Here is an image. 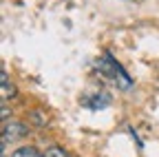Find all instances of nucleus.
<instances>
[{
  "label": "nucleus",
  "mask_w": 159,
  "mask_h": 157,
  "mask_svg": "<svg viewBox=\"0 0 159 157\" xmlns=\"http://www.w3.org/2000/svg\"><path fill=\"white\" fill-rule=\"evenodd\" d=\"M0 93H2V102H9V100H13V97L18 95V89L9 82V77H7V80H0Z\"/></svg>",
  "instance_id": "7ed1b4c3"
},
{
  "label": "nucleus",
  "mask_w": 159,
  "mask_h": 157,
  "mask_svg": "<svg viewBox=\"0 0 159 157\" xmlns=\"http://www.w3.org/2000/svg\"><path fill=\"white\" fill-rule=\"evenodd\" d=\"M11 157H40V150L35 146H20L18 150H13Z\"/></svg>",
  "instance_id": "39448f33"
},
{
  "label": "nucleus",
  "mask_w": 159,
  "mask_h": 157,
  "mask_svg": "<svg viewBox=\"0 0 159 157\" xmlns=\"http://www.w3.org/2000/svg\"><path fill=\"white\" fill-rule=\"evenodd\" d=\"M42 157H69V153H66V148L53 144V146H49V148L44 150V155H42Z\"/></svg>",
  "instance_id": "423d86ee"
},
{
  "label": "nucleus",
  "mask_w": 159,
  "mask_h": 157,
  "mask_svg": "<svg viewBox=\"0 0 159 157\" xmlns=\"http://www.w3.org/2000/svg\"><path fill=\"white\" fill-rule=\"evenodd\" d=\"M9 117H11V111H9V106L2 102V109H0V120H2V122H7Z\"/></svg>",
  "instance_id": "0eeeda50"
},
{
  "label": "nucleus",
  "mask_w": 159,
  "mask_h": 157,
  "mask_svg": "<svg viewBox=\"0 0 159 157\" xmlns=\"http://www.w3.org/2000/svg\"><path fill=\"white\" fill-rule=\"evenodd\" d=\"M104 55L108 58V60H111V64H113V80H115V84H117L119 89H124V91H128V89L133 86V80H130V75H128V73L124 71V67L119 64V62L115 60V58H113V55H111L108 51H106Z\"/></svg>",
  "instance_id": "f03ea898"
},
{
  "label": "nucleus",
  "mask_w": 159,
  "mask_h": 157,
  "mask_svg": "<svg viewBox=\"0 0 159 157\" xmlns=\"http://www.w3.org/2000/svg\"><path fill=\"white\" fill-rule=\"evenodd\" d=\"M29 135V126L25 122H18V120H7L2 122V140L7 142H16V140H22V137Z\"/></svg>",
  "instance_id": "f257e3e1"
},
{
  "label": "nucleus",
  "mask_w": 159,
  "mask_h": 157,
  "mask_svg": "<svg viewBox=\"0 0 159 157\" xmlns=\"http://www.w3.org/2000/svg\"><path fill=\"white\" fill-rule=\"evenodd\" d=\"M29 122L42 128V126L49 124V115H47L44 111H29Z\"/></svg>",
  "instance_id": "20e7f679"
}]
</instances>
